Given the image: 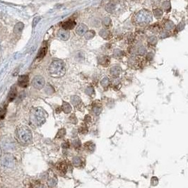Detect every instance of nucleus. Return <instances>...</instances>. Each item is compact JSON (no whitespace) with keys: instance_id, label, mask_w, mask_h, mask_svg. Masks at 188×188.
Masks as SVG:
<instances>
[{"instance_id":"nucleus-1","label":"nucleus","mask_w":188,"mask_h":188,"mask_svg":"<svg viewBox=\"0 0 188 188\" xmlns=\"http://www.w3.org/2000/svg\"><path fill=\"white\" fill-rule=\"evenodd\" d=\"M16 137L20 143L24 145L29 144L32 142L33 135L30 129L25 126H20L16 129Z\"/></svg>"},{"instance_id":"nucleus-39","label":"nucleus","mask_w":188,"mask_h":188,"mask_svg":"<svg viewBox=\"0 0 188 188\" xmlns=\"http://www.w3.org/2000/svg\"><path fill=\"white\" fill-rule=\"evenodd\" d=\"M70 144H69V141H64V142H63L62 144H61V146H62L64 148H68L69 147Z\"/></svg>"},{"instance_id":"nucleus-32","label":"nucleus","mask_w":188,"mask_h":188,"mask_svg":"<svg viewBox=\"0 0 188 188\" xmlns=\"http://www.w3.org/2000/svg\"><path fill=\"white\" fill-rule=\"evenodd\" d=\"M105 9H106L107 11H108V12H112L114 9V5L113 4H108L106 6V7H105Z\"/></svg>"},{"instance_id":"nucleus-21","label":"nucleus","mask_w":188,"mask_h":188,"mask_svg":"<svg viewBox=\"0 0 188 188\" xmlns=\"http://www.w3.org/2000/svg\"><path fill=\"white\" fill-rule=\"evenodd\" d=\"M30 188H47V187H46L45 184H42V182L36 181V182H34L33 183L31 184Z\"/></svg>"},{"instance_id":"nucleus-26","label":"nucleus","mask_w":188,"mask_h":188,"mask_svg":"<svg viewBox=\"0 0 188 188\" xmlns=\"http://www.w3.org/2000/svg\"><path fill=\"white\" fill-rule=\"evenodd\" d=\"M94 36H95V32L93 30H90V31L86 32V33L85 34V37H86L87 40L92 39Z\"/></svg>"},{"instance_id":"nucleus-24","label":"nucleus","mask_w":188,"mask_h":188,"mask_svg":"<svg viewBox=\"0 0 188 188\" xmlns=\"http://www.w3.org/2000/svg\"><path fill=\"white\" fill-rule=\"evenodd\" d=\"M136 53L139 54V55H143V54L146 53V49L142 45L139 46V47H138L136 49Z\"/></svg>"},{"instance_id":"nucleus-6","label":"nucleus","mask_w":188,"mask_h":188,"mask_svg":"<svg viewBox=\"0 0 188 188\" xmlns=\"http://www.w3.org/2000/svg\"><path fill=\"white\" fill-rule=\"evenodd\" d=\"M45 81L44 78L41 76H36L32 81V85L36 89H41L45 86Z\"/></svg>"},{"instance_id":"nucleus-30","label":"nucleus","mask_w":188,"mask_h":188,"mask_svg":"<svg viewBox=\"0 0 188 188\" xmlns=\"http://www.w3.org/2000/svg\"><path fill=\"white\" fill-rule=\"evenodd\" d=\"M71 102H73V104H74V105H78V104H79V102H81V99L79 98V97L78 96H72L71 97Z\"/></svg>"},{"instance_id":"nucleus-20","label":"nucleus","mask_w":188,"mask_h":188,"mask_svg":"<svg viewBox=\"0 0 188 188\" xmlns=\"http://www.w3.org/2000/svg\"><path fill=\"white\" fill-rule=\"evenodd\" d=\"M23 23H20H20H18L16 25H15L13 31H14L15 33L20 34L21 33L22 31H23Z\"/></svg>"},{"instance_id":"nucleus-18","label":"nucleus","mask_w":188,"mask_h":188,"mask_svg":"<svg viewBox=\"0 0 188 188\" xmlns=\"http://www.w3.org/2000/svg\"><path fill=\"white\" fill-rule=\"evenodd\" d=\"M61 110L64 111L65 113H69L71 111V105H69V103L66 102L65 101L63 102L62 105H61Z\"/></svg>"},{"instance_id":"nucleus-2","label":"nucleus","mask_w":188,"mask_h":188,"mask_svg":"<svg viewBox=\"0 0 188 188\" xmlns=\"http://www.w3.org/2000/svg\"><path fill=\"white\" fill-rule=\"evenodd\" d=\"M47 113L40 107H37L32 110L30 113V122L35 126H41L45 122Z\"/></svg>"},{"instance_id":"nucleus-4","label":"nucleus","mask_w":188,"mask_h":188,"mask_svg":"<svg viewBox=\"0 0 188 188\" xmlns=\"http://www.w3.org/2000/svg\"><path fill=\"white\" fill-rule=\"evenodd\" d=\"M49 74L53 76H61L65 72L64 65L61 61H54L49 68Z\"/></svg>"},{"instance_id":"nucleus-25","label":"nucleus","mask_w":188,"mask_h":188,"mask_svg":"<svg viewBox=\"0 0 188 188\" xmlns=\"http://www.w3.org/2000/svg\"><path fill=\"white\" fill-rule=\"evenodd\" d=\"M113 55L115 57H122L124 55V52L121 49H115L113 52Z\"/></svg>"},{"instance_id":"nucleus-10","label":"nucleus","mask_w":188,"mask_h":188,"mask_svg":"<svg viewBox=\"0 0 188 188\" xmlns=\"http://www.w3.org/2000/svg\"><path fill=\"white\" fill-rule=\"evenodd\" d=\"M57 35L59 38L61 39V40H68L69 37V30L62 29V30H60L59 32H58Z\"/></svg>"},{"instance_id":"nucleus-11","label":"nucleus","mask_w":188,"mask_h":188,"mask_svg":"<svg viewBox=\"0 0 188 188\" xmlns=\"http://www.w3.org/2000/svg\"><path fill=\"white\" fill-rule=\"evenodd\" d=\"M16 94H17L16 88H15L14 86H13L12 88H11V90H10L9 93H8V102L13 101V100L15 99V98H16Z\"/></svg>"},{"instance_id":"nucleus-9","label":"nucleus","mask_w":188,"mask_h":188,"mask_svg":"<svg viewBox=\"0 0 188 188\" xmlns=\"http://www.w3.org/2000/svg\"><path fill=\"white\" fill-rule=\"evenodd\" d=\"M75 25H76V23H75L74 20H66L65 22H64V23H62V25H61V26H62L63 29H64V30H71V29L74 28Z\"/></svg>"},{"instance_id":"nucleus-35","label":"nucleus","mask_w":188,"mask_h":188,"mask_svg":"<svg viewBox=\"0 0 188 188\" xmlns=\"http://www.w3.org/2000/svg\"><path fill=\"white\" fill-rule=\"evenodd\" d=\"M101 85L103 87H107L109 85V79L107 78H104L101 81Z\"/></svg>"},{"instance_id":"nucleus-27","label":"nucleus","mask_w":188,"mask_h":188,"mask_svg":"<svg viewBox=\"0 0 188 188\" xmlns=\"http://www.w3.org/2000/svg\"><path fill=\"white\" fill-rule=\"evenodd\" d=\"M65 134H66L65 129L62 128V129H60L59 131H58L57 134V135H56V137H57V138H62V137H64Z\"/></svg>"},{"instance_id":"nucleus-23","label":"nucleus","mask_w":188,"mask_h":188,"mask_svg":"<svg viewBox=\"0 0 188 188\" xmlns=\"http://www.w3.org/2000/svg\"><path fill=\"white\" fill-rule=\"evenodd\" d=\"M158 42V39L155 36H151L148 38V43L150 45H155Z\"/></svg>"},{"instance_id":"nucleus-16","label":"nucleus","mask_w":188,"mask_h":188,"mask_svg":"<svg viewBox=\"0 0 188 188\" xmlns=\"http://www.w3.org/2000/svg\"><path fill=\"white\" fill-rule=\"evenodd\" d=\"M84 148L87 151L93 152L95 149V144L91 141H88L84 144Z\"/></svg>"},{"instance_id":"nucleus-7","label":"nucleus","mask_w":188,"mask_h":188,"mask_svg":"<svg viewBox=\"0 0 188 188\" xmlns=\"http://www.w3.org/2000/svg\"><path fill=\"white\" fill-rule=\"evenodd\" d=\"M67 168L68 165L64 160L58 162L57 165H56V169H57L58 172H59V174H61V175H64L66 173V171H67Z\"/></svg>"},{"instance_id":"nucleus-22","label":"nucleus","mask_w":188,"mask_h":188,"mask_svg":"<svg viewBox=\"0 0 188 188\" xmlns=\"http://www.w3.org/2000/svg\"><path fill=\"white\" fill-rule=\"evenodd\" d=\"M162 7L164 10H165L166 11H169L170 10V8H171V6H170V3L169 1H164L162 2L161 4Z\"/></svg>"},{"instance_id":"nucleus-3","label":"nucleus","mask_w":188,"mask_h":188,"mask_svg":"<svg viewBox=\"0 0 188 188\" xmlns=\"http://www.w3.org/2000/svg\"><path fill=\"white\" fill-rule=\"evenodd\" d=\"M152 20L151 13L147 10H141L134 16V21L136 24L144 25L148 24Z\"/></svg>"},{"instance_id":"nucleus-28","label":"nucleus","mask_w":188,"mask_h":188,"mask_svg":"<svg viewBox=\"0 0 188 188\" xmlns=\"http://www.w3.org/2000/svg\"><path fill=\"white\" fill-rule=\"evenodd\" d=\"M73 164L75 165V166H79V165H81V158H78V157H74L73 158Z\"/></svg>"},{"instance_id":"nucleus-17","label":"nucleus","mask_w":188,"mask_h":188,"mask_svg":"<svg viewBox=\"0 0 188 188\" xmlns=\"http://www.w3.org/2000/svg\"><path fill=\"white\" fill-rule=\"evenodd\" d=\"M153 13L155 18H157V19H158V18H160L162 17V16H163V10L160 9V8H155V9H153Z\"/></svg>"},{"instance_id":"nucleus-12","label":"nucleus","mask_w":188,"mask_h":188,"mask_svg":"<svg viewBox=\"0 0 188 188\" xmlns=\"http://www.w3.org/2000/svg\"><path fill=\"white\" fill-rule=\"evenodd\" d=\"M87 30H88V28H87L86 25L84 24H81L76 29V33H77L78 35H83L86 33Z\"/></svg>"},{"instance_id":"nucleus-15","label":"nucleus","mask_w":188,"mask_h":188,"mask_svg":"<svg viewBox=\"0 0 188 188\" xmlns=\"http://www.w3.org/2000/svg\"><path fill=\"white\" fill-rule=\"evenodd\" d=\"M98 62L99 64H101V65L105 66L110 64V58L107 57V56H103V57L99 58Z\"/></svg>"},{"instance_id":"nucleus-36","label":"nucleus","mask_w":188,"mask_h":188,"mask_svg":"<svg viewBox=\"0 0 188 188\" xmlns=\"http://www.w3.org/2000/svg\"><path fill=\"white\" fill-rule=\"evenodd\" d=\"M73 146H74V147H75L76 148H79L80 146H81V142H80L79 140L78 139L74 140V141H73Z\"/></svg>"},{"instance_id":"nucleus-38","label":"nucleus","mask_w":188,"mask_h":188,"mask_svg":"<svg viewBox=\"0 0 188 188\" xmlns=\"http://www.w3.org/2000/svg\"><path fill=\"white\" fill-rule=\"evenodd\" d=\"M93 111L94 113L96 114V115H98V114H100V111H101V110H100V107H99L98 106H95V107H93Z\"/></svg>"},{"instance_id":"nucleus-31","label":"nucleus","mask_w":188,"mask_h":188,"mask_svg":"<svg viewBox=\"0 0 188 188\" xmlns=\"http://www.w3.org/2000/svg\"><path fill=\"white\" fill-rule=\"evenodd\" d=\"M6 107L0 108V119H3L6 115Z\"/></svg>"},{"instance_id":"nucleus-29","label":"nucleus","mask_w":188,"mask_h":188,"mask_svg":"<svg viewBox=\"0 0 188 188\" xmlns=\"http://www.w3.org/2000/svg\"><path fill=\"white\" fill-rule=\"evenodd\" d=\"M174 27H175V25L172 21L167 22L165 24V29H166V30H172V29H173Z\"/></svg>"},{"instance_id":"nucleus-14","label":"nucleus","mask_w":188,"mask_h":188,"mask_svg":"<svg viewBox=\"0 0 188 188\" xmlns=\"http://www.w3.org/2000/svg\"><path fill=\"white\" fill-rule=\"evenodd\" d=\"M122 71V69L119 66H114L111 68L110 73L113 76H118Z\"/></svg>"},{"instance_id":"nucleus-34","label":"nucleus","mask_w":188,"mask_h":188,"mask_svg":"<svg viewBox=\"0 0 188 188\" xmlns=\"http://www.w3.org/2000/svg\"><path fill=\"white\" fill-rule=\"evenodd\" d=\"M87 131H88V129H87L86 125H82L79 128V132L81 133V134H86Z\"/></svg>"},{"instance_id":"nucleus-37","label":"nucleus","mask_w":188,"mask_h":188,"mask_svg":"<svg viewBox=\"0 0 188 188\" xmlns=\"http://www.w3.org/2000/svg\"><path fill=\"white\" fill-rule=\"evenodd\" d=\"M69 120L71 121V122H72V123H74V124H76V123L77 122V119H76V116H75L74 114H73L72 115L70 116Z\"/></svg>"},{"instance_id":"nucleus-8","label":"nucleus","mask_w":188,"mask_h":188,"mask_svg":"<svg viewBox=\"0 0 188 188\" xmlns=\"http://www.w3.org/2000/svg\"><path fill=\"white\" fill-rule=\"evenodd\" d=\"M29 78L28 75H22L19 76L18 79V84L22 88H25L28 86Z\"/></svg>"},{"instance_id":"nucleus-33","label":"nucleus","mask_w":188,"mask_h":188,"mask_svg":"<svg viewBox=\"0 0 188 188\" xmlns=\"http://www.w3.org/2000/svg\"><path fill=\"white\" fill-rule=\"evenodd\" d=\"M111 20L109 17H105L103 20H102V23L105 25V26H108L110 24Z\"/></svg>"},{"instance_id":"nucleus-19","label":"nucleus","mask_w":188,"mask_h":188,"mask_svg":"<svg viewBox=\"0 0 188 188\" xmlns=\"http://www.w3.org/2000/svg\"><path fill=\"white\" fill-rule=\"evenodd\" d=\"M110 31L108 30H107V29H102L100 31V35L102 38L105 39V40H107L110 37Z\"/></svg>"},{"instance_id":"nucleus-5","label":"nucleus","mask_w":188,"mask_h":188,"mask_svg":"<svg viewBox=\"0 0 188 188\" xmlns=\"http://www.w3.org/2000/svg\"><path fill=\"white\" fill-rule=\"evenodd\" d=\"M1 164L6 168H12L15 165V159L11 154H6L2 158Z\"/></svg>"},{"instance_id":"nucleus-13","label":"nucleus","mask_w":188,"mask_h":188,"mask_svg":"<svg viewBox=\"0 0 188 188\" xmlns=\"http://www.w3.org/2000/svg\"><path fill=\"white\" fill-rule=\"evenodd\" d=\"M47 45H43L42 47H41L40 51H39L38 54H37V59H42L45 55L47 53Z\"/></svg>"},{"instance_id":"nucleus-40","label":"nucleus","mask_w":188,"mask_h":188,"mask_svg":"<svg viewBox=\"0 0 188 188\" xmlns=\"http://www.w3.org/2000/svg\"><path fill=\"white\" fill-rule=\"evenodd\" d=\"M1 153H2V151H1V148L0 147V157L1 156Z\"/></svg>"}]
</instances>
